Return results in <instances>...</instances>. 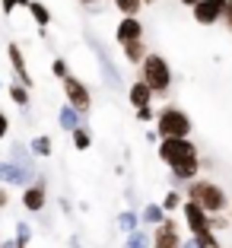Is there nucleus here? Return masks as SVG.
Returning <instances> with one entry per match:
<instances>
[{"label": "nucleus", "instance_id": "f257e3e1", "mask_svg": "<svg viewBox=\"0 0 232 248\" xmlns=\"http://www.w3.org/2000/svg\"><path fill=\"white\" fill-rule=\"evenodd\" d=\"M185 201H194L201 210H207L210 217H223V213H229V197H226L223 185L210 182V178H197V182H191L188 188H185Z\"/></svg>", "mask_w": 232, "mask_h": 248}, {"label": "nucleus", "instance_id": "f03ea898", "mask_svg": "<svg viewBox=\"0 0 232 248\" xmlns=\"http://www.w3.org/2000/svg\"><path fill=\"white\" fill-rule=\"evenodd\" d=\"M191 131H194V124H191L185 108L166 105V108L156 111V134H159V140H188Z\"/></svg>", "mask_w": 232, "mask_h": 248}, {"label": "nucleus", "instance_id": "7ed1b4c3", "mask_svg": "<svg viewBox=\"0 0 232 248\" xmlns=\"http://www.w3.org/2000/svg\"><path fill=\"white\" fill-rule=\"evenodd\" d=\"M140 80H143L156 95H166L169 89H172V67H169V61L162 58V54L150 51V58L140 64Z\"/></svg>", "mask_w": 232, "mask_h": 248}, {"label": "nucleus", "instance_id": "20e7f679", "mask_svg": "<svg viewBox=\"0 0 232 248\" xmlns=\"http://www.w3.org/2000/svg\"><path fill=\"white\" fill-rule=\"evenodd\" d=\"M156 153H159V159L166 162L169 169L182 166V162H194L201 159V150H197L194 140H159V146H156Z\"/></svg>", "mask_w": 232, "mask_h": 248}, {"label": "nucleus", "instance_id": "39448f33", "mask_svg": "<svg viewBox=\"0 0 232 248\" xmlns=\"http://www.w3.org/2000/svg\"><path fill=\"white\" fill-rule=\"evenodd\" d=\"M61 89H64V99L67 105H70L73 111H80V115H89V108H93V93H89V86L80 80V77H64L61 80Z\"/></svg>", "mask_w": 232, "mask_h": 248}, {"label": "nucleus", "instance_id": "423d86ee", "mask_svg": "<svg viewBox=\"0 0 232 248\" xmlns=\"http://www.w3.org/2000/svg\"><path fill=\"white\" fill-rule=\"evenodd\" d=\"M35 166H22V162H13V159H0V185H19V188H29L35 182Z\"/></svg>", "mask_w": 232, "mask_h": 248}, {"label": "nucleus", "instance_id": "0eeeda50", "mask_svg": "<svg viewBox=\"0 0 232 248\" xmlns=\"http://www.w3.org/2000/svg\"><path fill=\"white\" fill-rule=\"evenodd\" d=\"M182 217H185V223H188L191 235H203V232H213V229H210L213 217H210V213H207V210H201V207H197L194 201H185V207H182Z\"/></svg>", "mask_w": 232, "mask_h": 248}, {"label": "nucleus", "instance_id": "6e6552de", "mask_svg": "<svg viewBox=\"0 0 232 248\" xmlns=\"http://www.w3.org/2000/svg\"><path fill=\"white\" fill-rule=\"evenodd\" d=\"M45 204H48V182H45V175H38L29 188H22V207L29 213H42Z\"/></svg>", "mask_w": 232, "mask_h": 248}, {"label": "nucleus", "instance_id": "1a4fd4ad", "mask_svg": "<svg viewBox=\"0 0 232 248\" xmlns=\"http://www.w3.org/2000/svg\"><path fill=\"white\" fill-rule=\"evenodd\" d=\"M153 248H182V235H178V219L166 217L162 226L153 229Z\"/></svg>", "mask_w": 232, "mask_h": 248}, {"label": "nucleus", "instance_id": "9d476101", "mask_svg": "<svg viewBox=\"0 0 232 248\" xmlns=\"http://www.w3.org/2000/svg\"><path fill=\"white\" fill-rule=\"evenodd\" d=\"M115 42L118 45L143 42V22H140V16H121V22L115 26Z\"/></svg>", "mask_w": 232, "mask_h": 248}, {"label": "nucleus", "instance_id": "9b49d317", "mask_svg": "<svg viewBox=\"0 0 232 248\" xmlns=\"http://www.w3.org/2000/svg\"><path fill=\"white\" fill-rule=\"evenodd\" d=\"M223 7H226V0H201L191 10V16L201 26H217V22H223Z\"/></svg>", "mask_w": 232, "mask_h": 248}, {"label": "nucleus", "instance_id": "f8f14e48", "mask_svg": "<svg viewBox=\"0 0 232 248\" xmlns=\"http://www.w3.org/2000/svg\"><path fill=\"white\" fill-rule=\"evenodd\" d=\"M7 58H10V67H13V73H16V83H22L26 89L35 86V80H32L29 67H26V58H22V48H19L16 42L7 45Z\"/></svg>", "mask_w": 232, "mask_h": 248}, {"label": "nucleus", "instance_id": "ddd939ff", "mask_svg": "<svg viewBox=\"0 0 232 248\" xmlns=\"http://www.w3.org/2000/svg\"><path fill=\"white\" fill-rule=\"evenodd\" d=\"M169 172H172V185H185V188H188L191 182H197V178H201V159L182 162V166L169 169Z\"/></svg>", "mask_w": 232, "mask_h": 248}, {"label": "nucleus", "instance_id": "4468645a", "mask_svg": "<svg viewBox=\"0 0 232 248\" xmlns=\"http://www.w3.org/2000/svg\"><path fill=\"white\" fill-rule=\"evenodd\" d=\"M153 89L146 86L143 80H134L131 86H127V102L134 105V108H146V105H153Z\"/></svg>", "mask_w": 232, "mask_h": 248}, {"label": "nucleus", "instance_id": "2eb2a0df", "mask_svg": "<svg viewBox=\"0 0 232 248\" xmlns=\"http://www.w3.org/2000/svg\"><path fill=\"white\" fill-rule=\"evenodd\" d=\"M166 223V210H162V204H146L143 210H140V226L143 229H156Z\"/></svg>", "mask_w": 232, "mask_h": 248}, {"label": "nucleus", "instance_id": "dca6fc26", "mask_svg": "<svg viewBox=\"0 0 232 248\" xmlns=\"http://www.w3.org/2000/svg\"><path fill=\"white\" fill-rule=\"evenodd\" d=\"M58 124H61V131H64V134H73V131H80V127H83V115H80V111H73L70 105L64 102V108L58 111Z\"/></svg>", "mask_w": 232, "mask_h": 248}, {"label": "nucleus", "instance_id": "f3484780", "mask_svg": "<svg viewBox=\"0 0 232 248\" xmlns=\"http://www.w3.org/2000/svg\"><path fill=\"white\" fill-rule=\"evenodd\" d=\"M121 51H124V61L134 67H140L146 58H150V48H146V38L143 42H131V45H121Z\"/></svg>", "mask_w": 232, "mask_h": 248}, {"label": "nucleus", "instance_id": "a211bd4d", "mask_svg": "<svg viewBox=\"0 0 232 248\" xmlns=\"http://www.w3.org/2000/svg\"><path fill=\"white\" fill-rule=\"evenodd\" d=\"M29 150H32V156H35V159H51V153H54V143H51L48 134H38V137H32Z\"/></svg>", "mask_w": 232, "mask_h": 248}, {"label": "nucleus", "instance_id": "6ab92c4d", "mask_svg": "<svg viewBox=\"0 0 232 248\" xmlns=\"http://www.w3.org/2000/svg\"><path fill=\"white\" fill-rule=\"evenodd\" d=\"M124 248H153V229H143V226H140L137 232L124 235Z\"/></svg>", "mask_w": 232, "mask_h": 248}, {"label": "nucleus", "instance_id": "aec40b11", "mask_svg": "<svg viewBox=\"0 0 232 248\" xmlns=\"http://www.w3.org/2000/svg\"><path fill=\"white\" fill-rule=\"evenodd\" d=\"M118 226H121L124 235L137 232V229H140V213L137 210H121V213H118Z\"/></svg>", "mask_w": 232, "mask_h": 248}, {"label": "nucleus", "instance_id": "412c9836", "mask_svg": "<svg viewBox=\"0 0 232 248\" xmlns=\"http://www.w3.org/2000/svg\"><path fill=\"white\" fill-rule=\"evenodd\" d=\"M29 13H32V19H35L38 29H48V26H51V10L45 7L42 0H32V3H29Z\"/></svg>", "mask_w": 232, "mask_h": 248}, {"label": "nucleus", "instance_id": "4be33fe9", "mask_svg": "<svg viewBox=\"0 0 232 248\" xmlns=\"http://www.w3.org/2000/svg\"><path fill=\"white\" fill-rule=\"evenodd\" d=\"M95 54H99V64H102V70H105V80H108V86H121V77H118V70L111 67L108 54L102 51V48H95Z\"/></svg>", "mask_w": 232, "mask_h": 248}, {"label": "nucleus", "instance_id": "5701e85b", "mask_svg": "<svg viewBox=\"0 0 232 248\" xmlns=\"http://www.w3.org/2000/svg\"><path fill=\"white\" fill-rule=\"evenodd\" d=\"M10 159L13 162H22V166H32V150H29V143H22V140H13V146H10Z\"/></svg>", "mask_w": 232, "mask_h": 248}, {"label": "nucleus", "instance_id": "b1692460", "mask_svg": "<svg viewBox=\"0 0 232 248\" xmlns=\"http://www.w3.org/2000/svg\"><path fill=\"white\" fill-rule=\"evenodd\" d=\"M10 99H13L19 108H29L32 105V95H29V89L22 86V83H10Z\"/></svg>", "mask_w": 232, "mask_h": 248}, {"label": "nucleus", "instance_id": "393cba45", "mask_svg": "<svg viewBox=\"0 0 232 248\" xmlns=\"http://www.w3.org/2000/svg\"><path fill=\"white\" fill-rule=\"evenodd\" d=\"M159 204H162V210H166V217H172L175 210H182V207H185V197H182L178 191L172 188V191H169V194H166V197L159 201Z\"/></svg>", "mask_w": 232, "mask_h": 248}, {"label": "nucleus", "instance_id": "a878e982", "mask_svg": "<svg viewBox=\"0 0 232 248\" xmlns=\"http://www.w3.org/2000/svg\"><path fill=\"white\" fill-rule=\"evenodd\" d=\"M111 7L121 16H137L140 10H143V0H111Z\"/></svg>", "mask_w": 232, "mask_h": 248}, {"label": "nucleus", "instance_id": "bb28decb", "mask_svg": "<svg viewBox=\"0 0 232 248\" xmlns=\"http://www.w3.org/2000/svg\"><path fill=\"white\" fill-rule=\"evenodd\" d=\"M70 140H73V150H80V153H83V150H89V143H93V137H89L86 124H83L80 131H73V134H70Z\"/></svg>", "mask_w": 232, "mask_h": 248}, {"label": "nucleus", "instance_id": "cd10ccee", "mask_svg": "<svg viewBox=\"0 0 232 248\" xmlns=\"http://www.w3.org/2000/svg\"><path fill=\"white\" fill-rule=\"evenodd\" d=\"M13 242H16V248H26L32 242V226L29 223H16V235H13Z\"/></svg>", "mask_w": 232, "mask_h": 248}, {"label": "nucleus", "instance_id": "c85d7f7f", "mask_svg": "<svg viewBox=\"0 0 232 248\" xmlns=\"http://www.w3.org/2000/svg\"><path fill=\"white\" fill-rule=\"evenodd\" d=\"M29 3H32V0H0V13H3V16H10V13H13L16 7L29 10Z\"/></svg>", "mask_w": 232, "mask_h": 248}, {"label": "nucleus", "instance_id": "c756f323", "mask_svg": "<svg viewBox=\"0 0 232 248\" xmlns=\"http://www.w3.org/2000/svg\"><path fill=\"white\" fill-rule=\"evenodd\" d=\"M51 73H54L58 80H64V77H70V70H67V61H64V58H54V64H51Z\"/></svg>", "mask_w": 232, "mask_h": 248}, {"label": "nucleus", "instance_id": "7c9ffc66", "mask_svg": "<svg viewBox=\"0 0 232 248\" xmlns=\"http://www.w3.org/2000/svg\"><path fill=\"white\" fill-rule=\"evenodd\" d=\"M137 121H140V124L156 121V108H153V105H146V108H137Z\"/></svg>", "mask_w": 232, "mask_h": 248}, {"label": "nucleus", "instance_id": "2f4dec72", "mask_svg": "<svg viewBox=\"0 0 232 248\" xmlns=\"http://www.w3.org/2000/svg\"><path fill=\"white\" fill-rule=\"evenodd\" d=\"M223 26L226 32H232V0H226V7H223Z\"/></svg>", "mask_w": 232, "mask_h": 248}, {"label": "nucleus", "instance_id": "473e14b6", "mask_svg": "<svg viewBox=\"0 0 232 248\" xmlns=\"http://www.w3.org/2000/svg\"><path fill=\"white\" fill-rule=\"evenodd\" d=\"M226 226H229V213H223V217H213V223H210L213 232H219V229H226Z\"/></svg>", "mask_w": 232, "mask_h": 248}, {"label": "nucleus", "instance_id": "72a5a7b5", "mask_svg": "<svg viewBox=\"0 0 232 248\" xmlns=\"http://www.w3.org/2000/svg\"><path fill=\"white\" fill-rule=\"evenodd\" d=\"M10 134V121H7V115H3V108H0V140Z\"/></svg>", "mask_w": 232, "mask_h": 248}, {"label": "nucleus", "instance_id": "f704fd0d", "mask_svg": "<svg viewBox=\"0 0 232 248\" xmlns=\"http://www.w3.org/2000/svg\"><path fill=\"white\" fill-rule=\"evenodd\" d=\"M7 204H10V191L0 185V207H7Z\"/></svg>", "mask_w": 232, "mask_h": 248}, {"label": "nucleus", "instance_id": "c9c22d12", "mask_svg": "<svg viewBox=\"0 0 232 248\" xmlns=\"http://www.w3.org/2000/svg\"><path fill=\"white\" fill-rule=\"evenodd\" d=\"M182 248H201V242H197L194 235H191V239H185V242H182Z\"/></svg>", "mask_w": 232, "mask_h": 248}, {"label": "nucleus", "instance_id": "e433bc0d", "mask_svg": "<svg viewBox=\"0 0 232 248\" xmlns=\"http://www.w3.org/2000/svg\"><path fill=\"white\" fill-rule=\"evenodd\" d=\"M178 3H182V7H191V10H194L197 3H201V0H178Z\"/></svg>", "mask_w": 232, "mask_h": 248}, {"label": "nucleus", "instance_id": "4c0bfd02", "mask_svg": "<svg viewBox=\"0 0 232 248\" xmlns=\"http://www.w3.org/2000/svg\"><path fill=\"white\" fill-rule=\"evenodd\" d=\"M83 7H89V10H95V3H102V0H80Z\"/></svg>", "mask_w": 232, "mask_h": 248}, {"label": "nucleus", "instance_id": "58836bf2", "mask_svg": "<svg viewBox=\"0 0 232 248\" xmlns=\"http://www.w3.org/2000/svg\"><path fill=\"white\" fill-rule=\"evenodd\" d=\"M70 248H83V245H80V239H77V235H70Z\"/></svg>", "mask_w": 232, "mask_h": 248}, {"label": "nucleus", "instance_id": "ea45409f", "mask_svg": "<svg viewBox=\"0 0 232 248\" xmlns=\"http://www.w3.org/2000/svg\"><path fill=\"white\" fill-rule=\"evenodd\" d=\"M0 248H16V242L10 239V242H0Z\"/></svg>", "mask_w": 232, "mask_h": 248}, {"label": "nucleus", "instance_id": "a19ab883", "mask_svg": "<svg viewBox=\"0 0 232 248\" xmlns=\"http://www.w3.org/2000/svg\"><path fill=\"white\" fill-rule=\"evenodd\" d=\"M146 3H156V0H143V7H146Z\"/></svg>", "mask_w": 232, "mask_h": 248}, {"label": "nucleus", "instance_id": "79ce46f5", "mask_svg": "<svg viewBox=\"0 0 232 248\" xmlns=\"http://www.w3.org/2000/svg\"><path fill=\"white\" fill-rule=\"evenodd\" d=\"M229 223H232V207H229Z\"/></svg>", "mask_w": 232, "mask_h": 248}, {"label": "nucleus", "instance_id": "37998d69", "mask_svg": "<svg viewBox=\"0 0 232 248\" xmlns=\"http://www.w3.org/2000/svg\"><path fill=\"white\" fill-rule=\"evenodd\" d=\"M0 89H3V80H0Z\"/></svg>", "mask_w": 232, "mask_h": 248}]
</instances>
